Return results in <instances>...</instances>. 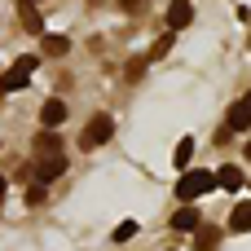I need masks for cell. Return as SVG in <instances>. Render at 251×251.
Instances as JSON below:
<instances>
[{
  "mask_svg": "<svg viewBox=\"0 0 251 251\" xmlns=\"http://www.w3.org/2000/svg\"><path fill=\"white\" fill-rule=\"evenodd\" d=\"M229 229H238V234H243V229H251V203H238V207H234Z\"/></svg>",
  "mask_w": 251,
  "mask_h": 251,
  "instance_id": "cell-15",
  "label": "cell"
},
{
  "mask_svg": "<svg viewBox=\"0 0 251 251\" xmlns=\"http://www.w3.org/2000/svg\"><path fill=\"white\" fill-rule=\"evenodd\" d=\"M172 44H176V31H163V35L154 40V49H150L146 57H150V62H159V57H168V53H172Z\"/></svg>",
  "mask_w": 251,
  "mask_h": 251,
  "instance_id": "cell-14",
  "label": "cell"
},
{
  "mask_svg": "<svg viewBox=\"0 0 251 251\" xmlns=\"http://www.w3.org/2000/svg\"><path fill=\"white\" fill-rule=\"evenodd\" d=\"M247 128H251V93H243L225 115V132H247Z\"/></svg>",
  "mask_w": 251,
  "mask_h": 251,
  "instance_id": "cell-5",
  "label": "cell"
},
{
  "mask_svg": "<svg viewBox=\"0 0 251 251\" xmlns=\"http://www.w3.org/2000/svg\"><path fill=\"white\" fill-rule=\"evenodd\" d=\"M49 154H66V146H62V137H57V132H49V128H44V132L35 137V146H31V159H49Z\"/></svg>",
  "mask_w": 251,
  "mask_h": 251,
  "instance_id": "cell-8",
  "label": "cell"
},
{
  "mask_svg": "<svg viewBox=\"0 0 251 251\" xmlns=\"http://www.w3.org/2000/svg\"><path fill=\"white\" fill-rule=\"evenodd\" d=\"M40 203H44V185L31 181V185H26V207H40Z\"/></svg>",
  "mask_w": 251,
  "mask_h": 251,
  "instance_id": "cell-17",
  "label": "cell"
},
{
  "mask_svg": "<svg viewBox=\"0 0 251 251\" xmlns=\"http://www.w3.org/2000/svg\"><path fill=\"white\" fill-rule=\"evenodd\" d=\"M212 190H216V176L212 172H181V181H176V199L181 203H194V199H203Z\"/></svg>",
  "mask_w": 251,
  "mask_h": 251,
  "instance_id": "cell-1",
  "label": "cell"
},
{
  "mask_svg": "<svg viewBox=\"0 0 251 251\" xmlns=\"http://www.w3.org/2000/svg\"><path fill=\"white\" fill-rule=\"evenodd\" d=\"M132 234H137V221H124V225L115 229V238H110V243H128Z\"/></svg>",
  "mask_w": 251,
  "mask_h": 251,
  "instance_id": "cell-18",
  "label": "cell"
},
{
  "mask_svg": "<svg viewBox=\"0 0 251 251\" xmlns=\"http://www.w3.org/2000/svg\"><path fill=\"white\" fill-rule=\"evenodd\" d=\"M62 119H66V101H62V97H49V101L40 106V124H44V128H57Z\"/></svg>",
  "mask_w": 251,
  "mask_h": 251,
  "instance_id": "cell-9",
  "label": "cell"
},
{
  "mask_svg": "<svg viewBox=\"0 0 251 251\" xmlns=\"http://www.w3.org/2000/svg\"><path fill=\"white\" fill-rule=\"evenodd\" d=\"M146 66H150V57H132V62H128V79H137V75H146Z\"/></svg>",
  "mask_w": 251,
  "mask_h": 251,
  "instance_id": "cell-19",
  "label": "cell"
},
{
  "mask_svg": "<svg viewBox=\"0 0 251 251\" xmlns=\"http://www.w3.org/2000/svg\"><path fill=\"white\" fill-rule=\"evenodd\" d=\"M66 49H71L66 35H49L44 31V57H66Z\"/></svg>",
  "mask_w": 251,
  "mask_h": 251,
  "instance_id": "cell-13",
  "label": "cell"
},
{
  "mask_svg": "<svg viewBox=\"0 0 251 251\" xmlns=\"http://www.w3.org/2000/svg\"><path fill=\"white\" fill-rule=\"evenodd\" d=\"M247 163H251V141H247Z\"/></svg>",
  "mask_w": 251,
  "mask_h": 251,
  "instance_id": "cell-22",
  "label": "cell"
},
{
  "mask_svg": "<svg viewBox=\"0 0 251 251\" xmlns=\"http://www.w3.org/2000/svg\"><path fill=\"white\" fill-rule=\"evenodd\" d=\"M110 137H115V119H110V115H93L88 128H84V137H79V146H84V150H97V146H106Z\"/></svg>",
  "mask_w": 251,
  "mask_h": 251,
  "instance_id": "cell-3",
  "label": "cell"
},
{
  "mask_svg": "<svg viewBox=\"0 0 251 251\" xmlns=\"http://www.w3.org/2000/svg\"><path fill=\"white\" fill-rule=\"evenodd\" d=\"M35 66H40V57H13V66L0 75V93H18V88H26L31 84V75H35Z\"/></svg>",
  "mask_w": 251,
  "mask_h": 251,
  "instance_id": "cell-2",
  "label": "cell"
},
{
  "mask_svg": "<svg viewBox=\"0 0 251 251\" xmlns=\"http://www.w3.org/2000/svg\"><path fill=\"white\" fill-rule=\"evenodd\" d=\"M190 159H194V137H181V146H176V168L185 172V168H190Z\"/></svg>",
  "mask_w": 251,
  "mask_h": 251,
  "instance_id": "cell-16",
  "label": "cell"
},
{
  "mask_svg": "<svg viewBox=\"0 0 251 251\" xmlns=\"http://www.w3.org/2000/svg\"><path fill=\"white\" fill-rule=\"evenodd\" d=\"M22 31H31V35H44V18L31 9V0H22Z\"/></svg>",
  "mask_w": 251,
  "mask_h": 251,
  "instance_id": "cell-12",
  "label": "cell"
},
{
  "mask_svg": "<svg viewBox=\"0 0 251 251\" xmlns=\"http://www.w3.org/2000/svg\"><path fill=\"white\" fill-rule=\"evenodd\" d=\"M124 9H128V13H132V9L141 13V9H146V0H124Z\"/></svg>",
  "mask_w": 251,
  "mask_h": 251,
  "instance_id": "cell-20",
  "label": "cell"
},
{
  "mask_svg": "<svg viewBox=\"0 0 251 251\" xmlns=\"http://www.w3.org/2000/svg\"><path fill=\"white\" fill-rule=\"evenodd\" d=\"M216 247H221V229L199 225V229H194V251H216Z\"/></svg>",
  "mask_w": 251,
  "mask_h": 251,
  "instance_id": "cell-11",
  "label": "cell"
},
{
  "mask_svg": "<svg viewBox=\"0 0 251 251\" xmlns=\"http://www.w3.org/2000/svg\"><path fill=\"white\" fill-rule=\"evenodd\" d=\"M199 225H203V216H199L194 203H181V207L172 212V229H176V234H194Z\"/></svg>",
  "mask_w": 251,
  "mask_h": 251,
  "instance_id": "cell-6",
  "label": "cell"
},
{
  "mask_svg": "<svg viewBox=\"0 0 251 251\" xmlns=\"http://www.w3.org/2000/svg\"><path fill=\"white\" fill-rule=\"evenodd\" d=\"M57 176H66V154L31 159V181H35V185H49V181H57Z\"/></svg>",
  "mask_w": 251,
  "mask_h": 251,
  "instance_id": "cell-4",
  "label": "cell"
},
{
  "mask_svg": "<svg viewBox=\"0 0 251 251\" xmlns=\"http://www.w3.org/2000/svg\"><path fill=\"white\" fill-rule=\"evenodd\" d=\"M247 185H251V181H247Z\"/></svg>",
  "mask_w": 251,
  "mask_h": 251,
  "instance_id": "cell-23",
  "label": "cell"
},
{
  "mask_svg": "<svg viewBox=\"0 0 251 251\" xmlns=\"http://www.w3.org/2000/svg\"><path fill=\"white\" fill-rule=\"evenodd\" d=\"M194 22V4L190 0H172L168 4V31H185Z\"/></svg>",
  "mask_w": 251,
  "mask_h": 251,
  "instance_id": "cell-7",
  "label": "cell"
},
{
  "mask_svg": "<svg viewBox=\"0 0 251 251\" xmlns=\"http://www.w3.org/2000/svg\"><path fill=\"white\" fill-rule=\"evenodd\" d=\"M168 251H172V247H168Z\"/></svg>",
  "mask_w": 251,
  "mask_h": 251,
  "instance_id": "cell-24",
  "label": "cell"
},
{
  "mask_svg": "<svg viewBox=\"0 0 251 251\" xmlns=\"http://www.w3.org/2000/svg\"><path fill=\"white\" fill-rule=\"evenodd\" d=\"M0 203H4V176H0Z\"/></svg>",
  "mask_w": 251,
  "mask_h": 251,
  "instance_id": "cell-21",
  "label": "cell"
},
{
  "mask_svg": "<svg viewBox=\"0 0 251 251\" xmlns=\"http://www.w3.org/2000/svg\"><path fill=\"white\" fill-rule=\"evenodd\" d=\"M216 185H221V190H229V194H238V190H243V168L225 163V168L216 172Z\"/></svg>",
  "mask_w": 251,
  "mask_h": 251,
  "instance_id": "cell-10",
  "label": "cell"
}]
</instances>
